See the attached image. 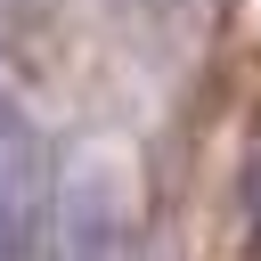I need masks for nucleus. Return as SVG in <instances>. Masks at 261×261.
Returning <instances> with one entry per match:
<instances>
[{"label":"nucleus","mask_w":261,"mask_h":261,"mask_svg":"<svg viewBox=\"0 0 261 261\" xmlns=\"http://www.w3.org/2000/svg\"><path fill=\"white\" fill-rule=\"evenodd\" d=\"M41 179V122L16 90H0V204H16Z\"/></svg>","instance_id":"f257e3e1"},{"label":"nucleus","mask_w":261,"mask_h":261,"mask_svg":"<svg viewBox=\"0 0 261 261\" xmlns=\"http://www.w3.org/2000/svg\"><path fill=\"white\" fill-rule=\"evenodd\" d=\"M0 261H49V245H41V220H33L24 204H0Z\"/></svg>","instance_id":"f03ea898"}]
</instances>
